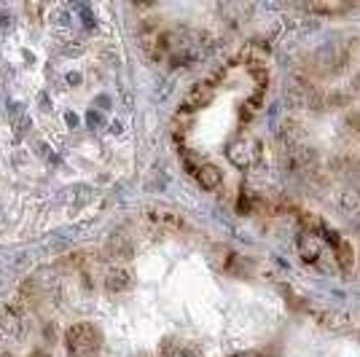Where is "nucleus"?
Listing matches in <instances>:
<instances>
[{
	"instance_id": "obj_1",
	"label": "nucleus",
	"mask_w": 360,
	"mask_h": 357,
	"mask_svg": "<svg viewBox=\"0 0 360 357\" xmlns=\"http://www.w3.org/2000/svg\"><path fill=\"white\" fill-rule=\"evenodd\" d=\"M103 346V333L91 323H75L65 330V349L70 357H94Z\"/></svg>"
},
{
	"instance_id": "obj_2",
	"label": "nucleus",
	"mask_w": 360,
	"mask_h": 357,
	"mask_svg": "<svg viewBox=\"0 0 360 357\" xmlns=\"http://www.w3.org/2000/svg\"><path fill=\"white\" fill-rule=\"evenodd\" d=\"M146 221H148L153 228H162V231H180V228H183V218H180L178 212H172V209H167V207L146 209Z\"/></svg>"
},
{
	"instance_id": "obj_3",
	"label": "nucleus",
	"mask_w": 360,
	"mask_h": 357,
	"mask_svg": "<svg viewBox=\"0 0 360 357\" xmlns=\"http://www.w3.org/2000/svg\"><path fill=\"white\" fill-rule=\"evenodd\" d=\"M105 253L113 261H129L132 253H135V245H132V239L127 237V234H113V237L108 239Z\"/></svg>"
},
{
	"instance_id": "obj_4",
	"label": "nucleus",
	"mask_w": 360,
	"mask_h": 357,
	"mask_svg": "<svg viewBox=\"0 0 360 357\" xmlns=\"http://www.w3.org/2000/svg\"><path fill=\"white\" fill-rule=\"evenodd\" d=\"M194 175H196V183H199L202 188H207V191L218 188V186H221V178H224V175H221V169H218L215 164H202Z\"/></svg>"
},
{
	"instance_id": "obj_5",
	"label": "nucleus",
	"mask_w": 360,
	"mask_h": 357,
	"mask_svg": "<svg viewBox=\"0 0 360 357\" xmlns=\"http://www.w3.org/2000/svg\"><path fill=\"white\" fill-rule=\"evenodd\" d=\"M162 357H196V346L188 342H180V339H165Z\"/></svg>"
},
{
	"instance_id": "obj_6",
	"label": "nucleus",
	"mask_w": 360,
	"mask_h": 357,
	"mask_svg": "<svg viewBox=\"0 0 360 357\" xmlns=\"http://www.w3.org/2000/svg\"><path fill=\"white\" fill-rule=\"evenodd\" d=\"M210 100H212V86L210 84H199V86H194L191 94L183 100V108H186V110H196V108H205Z\"/></svg>"
},
{
	"instance_id": "obj_7",
	"label": "nucleus",
	"mask_w": 360,
	"mask_h": 357,
	"mask_svg": "<svg viewBox=\"0 0 360 357\" xmlns=\"http://www.w3.org/2000/svg\"><path fill=\"white\" fill-rule=\"evenodd\" d=\"M105 287H108V293H124V290H129V287H132L129 271H127V268H113V271H108Z\"/></svg>"
},
{
	"instance_id": "obj_8",
	"label": "nucleus",
	"mask_w": 360,
	"mask_h": 357,
	"mask_svg": "<svg viewBox=\"0 0 360 357\" xmlns=\"http://www.w3.org/2000/svg\"><path fill=\"white\" fill-rule=\"evenodd\" d=\"M299 250L304 261H317V258H320V242H317L312 234H304L299 242Z\"/></svg>"
},
{
	"instance_id": "obj_9",
	"label": "nucleus",
	"mask_w": 360,
	"mask_h": 357,
	"mask_svg": "<svg viewBox=\"0 0 360 357\" xmlns=\"http://www.w3.org/2000/svg\"><path fill=\"white\" fill-rule=\"evenodd\" d=\"M333 250H336V261H339V266L342 268H349L352 266V247H349V242L347 239H336L333 242Z\"/></svg>"
},
{
	"instance_id": "obj_10",
	"label": "nucleus",
	"mask_w": 360,
	"mask_h": 357,
	"mask_svg": "<svg viewBox=\"0 0 360 357\" xmlns=\"http://www.w3.org/2000/svg\"><path fill=\"white\" fill-rule=\"evenodd\" d=\"M347 126L349 129H355V132L360 134V110H352V113H347Z\"/></svg>"
},
{
	"instance_id": "obj_11",
	"label": "nucleus",
	"mask_w": 360,
	"mask_h": 357,
	"mask_svg": "<svg viewBox=\"0 0 360 357\" xmlns=\"http://www.w3.org/2000/svg\"><path fill=\"white\" fill-rule=\"evenodd\" d=\"M32 357H46V355H32Z\"/></svg>"
},
{
	"instance_id": "obj_12",
	"label": "nucleus",
	"mask_w": 360,
	"mask_h": 357,
	"mask_svg": "<svg viewBox=\"0 0 360 357\" xmlns=\"http://www.w3.org/2000/svg\"><path fill=\"white\" fill-rule=\"evenodd\" d=\"M137 357H150V355H137Z\"/></svg>"
},
{
	"instance_id": "obj_13",
	"label": "nucleus",
	"mask_w": 360,
	"mask_h": 357,
	"mask_svg": "<svg viewBox=\"0 0 360 357\" xmlns=\"http://www.w3.org/2000/svg\"><path fill=\"white\" fill-rule=\"evenodd\" d=\"M358 86H360V75H358Z\"/></svg>"
}]
</instances>
